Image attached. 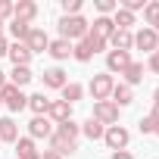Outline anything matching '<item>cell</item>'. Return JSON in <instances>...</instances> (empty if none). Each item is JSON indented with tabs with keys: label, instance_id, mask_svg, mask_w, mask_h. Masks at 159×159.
I'll return each mask as SVG.
<instances>
[{
	"label": "cell",
	"instance_id": "1",
	"mask_svg": "<svg viewBox=\"0 0 159 159\" xmlns=\"http://www.w3.org/2000/svg\"><path fill=\"white\" fill-rule=\"evenodd\" d=\"M56 28H59V38H62V41L78 44V41H84V38H88L91 22H88L84 16H62V19L56 22Z\"/></svg>",
	"mask_w": 159,
	"mask_h": 159
},
{
	"label": "cell",
	"instance_id": "2",
	"mask_svg": "<svg viewBox=\"0 0 159 159\" xmlns=\"http://www.w3.org/2000/svg\"><path fill=\"white\" fill-rule=\"evenodd\" d=\"M0 103H3L10 112H22V109H28V94L7 81V84H3V91H0Z\"/></svg>",
	"mask_w": 159,
	"mask_h": 159
},
{
	"label": "cell",
	"instance_id": "3",
	"mask_svg": "<svg viewBox=\"0 0 159 159\" xmlns=\"http://www.w3.org/2000/svg\"><path fill=\"white\" fill-rule=\"evenodd\" d=\"M112 88H116V78H112L109 72H100V75H94V78H91V84H88V94L94 97V103H100V100H109Z\"/></svg>",
	"mask_w": 159,
	"mask_h": 159
},
{
	"label": "cell",
	"instance_id": "4",
	"mask_svg": "<svg viewBox=\"0 0 159 159\" xmlns=\"http://www.w3.org/2000/svg\"><path fill=\"white\" fill-rule=\"evenodd\" d=\"M103 143H106L112 153L128 150V143H131V131H128L125 125H109V128H106V134H103Z\"/></svg>",
	"mask_w": 159,
	"mask_h": 159
},
{
	"label": "cell",
	"instance_id": "5",
	"mask_svg": "<svg viewBox=\"0 0 159 159\" xmlns=\"http://www.w3.org/2000/svg\"><path fill=\"white\" fill-rule=\"evenodd\" d=\"M91 119H97L100 125H119V106L112 103V100H100V103H94V112H91Z\"/></svg>",
	"mask_w": 159,
	"mask_h": 159
},
{
	"label": "cell",
	"instance_id": "6",
	"mask_svg": "<svg viewBox=\"0 0 159 159\" xmlns=\"http://www.w3.org/2000/svg\"><path fill=\"white\" fill-rule=\"evenodd\" d=\"M134 47H137V50H143V53L150 56V53H156V47H159V34H156L153 28H147V25H143L140 31H134Z\"/></svg>",
	"mask_w": 159,
	"mask_h": 159
},
{
	"label": "cell",
	"instance_id": "7",
	"mask_svg": "<svg viewBox=\"0 0 159 159\" xmlns=\"http://www.w3.org/2000/svg\"><path fill=\"white\" fill-rule=\"evenodd\" d=\"M25 47L31 50V56H34V53H47V47H50L47 31L38 28V25H31V31H28V38H25Z\"/></svg>",
	"mask_w": 159,
	"mask_h": 159
},
{
	"label": "cell",
	"instance_id": "8",
	"mask_svg": "<svg viewBox=\"0 0 159 159\" xmlns=\"http://www.w3.org/2000/svg\"><path fill=\"white\" fill-rule=\"evenodd\" d=\"M53 128H56V125H53L47 116H34V119L28 122V137H31V140H41V137H47V140H50Z\"/></svg>",
	"mask_w": 159,
	"mask_h": 159
},
{
	"label": "cell",
	"instance_id": "9",
	"mask_svg": "<svg viewBox=\"0 0 159 159\" xmlns=\"http://www.w3.org/2000/svg\"><path fill=\"white\" fill-rule=\"evenodd\" d=\"M131 62V53H122V50H106V72L109 75H122Z\"/></svg>",
	"mask_w": 159,
	"mask_h": 159
},
{
	"label": "cell",
	"instance_id": "10",
	"mask_svg": "<svg viewBox=\"0 0 159 159\" xmlns=\"http://www.w3.org/2000/svg\"><path fill=\"white\" fill-rule=\"evenodd\" d=\"M112 50H122V53H131L134 50V31H122V28H116L112 34H109V41H106Z\"/></svg>",
	"mask_w": 159,
	"mask_h": 159
},
{
	"label": "cell",
	"instance_id": "11",
	"mask_svg": "<svg viewBox=\"0 0 159 159\" xmlns=\"http://www.w3.org/2000/svg\"><path fill=\"white\" fill-rule=\"evenodd\" d=\"M47 150H53V153H59V156H72V153L78 150V140L62 137L59 131H53V134H50V147H47Z\"/></svg>",
	"mask_w": 159,
	"mask_h": 159
},
{
	"label": "cell",
	"instance_id": "12",
	"mask_svg": "<svg viewBox=\"0 0 159 159\" xmlns=\"http://www.w3.org/2000/svg\"><path fill=\"white\" fill-rule=\"evenodd\" d=\"M44 88H50V91H62L66 84H69V75L59 69V66H53V69H44Z\"/></svg>",
	"mask_w": 159,
	"mask_h": 159
},
{
	"label": "cell",
	"instance_id": "13",
	"mask_svg": "<svg viewBox=\"0 0 159 159\" xmlns=\"http://www.w3.org/2000/svg\"><path fill=\"white\" fill-rule=\"evenodd\" d=\"M13 19L31 25L38 19V3H34V0H19V3H13Z\"/></svg>",
	"mask_w": 159,
	"mask_h": 159
},
{
	"label": "cell",
	"instance_id": "14",
	"mask_svg": "<svg viewBox=\"0 0 159 159\" xmlns=\"http://www.w3.org/2000/svg\"><path fill=\"white\" fill-rule=\"evenodd\" d=\"M109 100H112V103H116L119 109H125V106H131V103H134V88H128V84L116 81V88H112Z\"/></svg>",
	"mask_w": 159,
	"mask_h": 159
},
{
	"label": "cell",
	"instance_id": "15",
	"mask_svg": "<svg viewBox=\"0 0 159 159\" xmlns=\"http://www.w3.org/2000/svg\"><path fill=\"white\" fill-rule=\"evenodd\" d=\"M22 134H19V125L13 116H3L0 119V143H16Z\"/></svg>",
	"mask_w": 159,
	"mask_h": 159
},
{
	"label": "cell",
	"instance_id": "16",
	"mask_svg": "<svg viewBox=\"0 0 159 159\" xmlns=\"http://www.w3.org/2000/svg\"><path fill=\"white\" fill-rule=\"evenodd\" d=\"M47 119H50L53 125H59V122H69V119H72V103H66V100H53V103H50V112H47Z\"/></svg>",
	"mask_w": 159,
	"mask_h": 159
},
{
	"label": "cell",
	"instance_id": "17",
	"mask_svg": "<svg viewBox=\"0 0 159 159\" xmlns=\"http://www.w3.org/2000/svg\"><path fill=\"white\" fill-rule=\"evenodd\" d=\"M143 72H147V69H143V62H137V59H131V62H128V69L122 72V78H125L122 84H128V88H134V84H140V81H143Z\"/></svg>",
	"mask_w": 159,
	"mask_h": 159
},
{
	"label": "cell",
	"instance_id": "18",
	"mask_svg": "<svg viewBox=\"0 0 159 159\" xmlns=\"http://www.w3.org/2000/svg\"><path fill=\"white\" fill-rule=\"evenodd\" d=\"M10 59H13V66H28L31 62V50L22 44V41H13L10 44V53H7Z\"/></svg>",
	"mask_w": 159,
	"mask_h": 159
},
{
	"label": "cell",
	"instance_id": "19",
	"mask_svg": "<svg viewBox=\"0 0 159 159\" xmlns=\"http://www.w3.org/2000/svg\"><path fill=\"white\" fill-rule=\"evenodd\" d=\"M116 31V25H112V16H97L94 19V25H91V34H97V38H103V41H109V34Z\"/></svg>",
	"mask_w": 159,
	"mask_h": 159
},
{
	"label": "cell",
	"instance_id": "20",
	"mask_svg": "<svg viewBox=\"0 0 159 159\" xmlns=\"http://www.w3.org/2000/svg\"><path fill=\"white\" fill-rule=\"evenodd\" d=\"M50 103H53V100H50L44 91H41V94H28V109H31L34 116H47V112H50Z\"/></svg>",
	"mask_w": 159,
	"mask_h": 159
},
{
	"label": "cell",
	"instance_id": "21",
	"mask_svg": "<svg viewBox=\"0 0 159 159\" xmlns=\"http://www.w3.org/2000/svg\"><path fill=\"white\" fill-rule=\"evenodd\" d=\"M47 53H50L56 62H62V59H69V56H72V44H69V41H62V38H56V41H50Z\"/></svg>",
	"mask_w": 159,
	"mask_h": 159
},
{
	"label": "cell",
	"instance_id": "22",
	"mask_svg": "<svg viewBox=\"0 0 159 159\" xmlns=\"http://www.w3.org/2000/svg\"><path fill=\"white\" fill-rule=\"evenodd\" d=\"M31 78H34V75H31L28 66H13V72H10V84H16V88L22 91L25 84H31Z\"/></svg>",
	"mask_w": 159,
	"mask_h": 159
},
{
	"label": "cell",
	"instance_id": "23",
	"mask_svg": "<svg viewBox=\"0 0 159 159\" xmlns=\"http://www.w3.org/2000/svg\"><path fill=\"white\" fill-rule=\"evenodd\" d=\"M81 134H84L88 140H103V134H106V125H100L97 119H88V122H81Z\"/></svg>",
	"mask_w": 159,
	"mask_h": 159
},
{
	"label": "cell",
	"instance_id": "24",
	"mask_svg": "<svg viewBox=\"0 0 159 159\" xmlns=\"http://www.w3.org/2000/svg\"><path fill=\"white\" fill-rule=\"evenodd\" d=\"M59 94H62V100H66V103H72V106H75L78 100L84 97V84H78V81H69V84H66Z\"/></svg>",
	"mask_w": 159,
	"mask_h": 159
},
{
	"label": "cell",
	"instance_id": "25",
	"mask_svg": "<svg viewBox=\"0 0 159 159\" xmlns=\"http://www.w3.org/2000/svg\"><path fill=\"white\" fill-rule=\"evenodd\" d=\"M134 22H137V19H134V13H128V10H122V7L112 13V25H116V28H122V31H131V25H134Z\"/></svg>",
	"mask_w": 159,
	"mask_h": 159
},
{
	"label": "cell",
	"instance_id": "26",
	"mask_svg": "<svg viewBox=\"0 0 159 159\" xmlns=\"http://www.w3.org/2000/svg\"><path fill=\"white\" fill-rule=\"evenodd\" d=\"M53 131H59L62 137H72V140H78V134H81V125H78L75 119H69V122H59Z\"/></svg>",
	"mask_w": 159,
	"mask_h": 159
},
{
	"label": "cell",
	"instance_id": "27",
	"mask_svg": "<svg viewBox=\"0 0 159 159\" xmlns=\"http://www.w3.org/2000/svg\"><path fill=\"white\" fill-rule=\"evenodd\" d=\"M28 31H31V25H28V22H19V19H10V34H13V41H22V44H25Z\"/></svg>",
	"mask_w": 159,
	"mask_h": 159
},
{
	"label": "cell",
	"instance_id": "28",
	"mask_svg": "<svg viewBox=\"0 0 159 159\" xmlns=\"http://www.w3.org/2000/svg\"><path fill=\"white\" fill-rule=\"evenodd\" d=\"M72 56H75L78 62H91V59H94V50H91L84 41H78V44H72Z\"/></svg>",
	"mask_w": 159,
	"mask_h": 159
},
{
	"label": "cell",
	"instance_id": "29",
	"mask_svg": "<svg viewBox=\"0 0 159 159\" xmlns=\"http://www.w3.org/2000/svg\"><path fill=\"white\" fill-rule=\"evenodd\" d=\"M143 22H147V28H153L159 22V0H150V3L143 7Z\"/></svg>",
	"mask_w": 159,
	"mask_h": 159
},
{
	"label": "cell",
	"instance_id": "30",
	"mask_svg": "<svg viewBox=\"0 0 159 159\" xmlns=\"http://www.w3.org/2000/svg\"><path fill=\"white\" fill-rule=\"evenodd\" d=\"M13 147H16V156H31V153H38V147H34V140H31L28 134H25V137H19Z\"/></svg>",
	"mask_w": 159,
	"mask_h": 159
},
{
	"label": "cell",
	"instance_id": "31",
	"mask_svg": "<svg viewBox=\"0 0 159 159\" xmlns=\"http://www.w3.org/2000/svg\"><path fill=\"white\" fill-rule=\"evenodd\" d=\"M81 0H62V16H81Z\"/></svg>",
	"mask_w": 159,
	"mask_h": 159
},
{
	"label": "cell",
	"instance_id": "32",
	"mask_svg": "<svg viewBox=\"0 0 159 159\" xmlns=\"http://www.w3.org/2000/svg\"><path fill=\"white\" fill-rule=\"evenodd\" d=\"M119 10V0H97V13L100 16H112Z\"/></svg>",
	"mask_w": 159,
	"mask_h": 159
},
{
	"label": "cell",
	"instance_id": "33",
	"mask_svg": "<svg viewBox=\"0 0 159 159\" xmlns=\"http://www.w3.org/2000/svg\"><path fill=\"white\" fill-rule=\"evenodd\" d=\"M84 44H88V47H91L94 53H100V50H106V47H109V44L103 41V38H97V34H91V31H88V38H84Z\"/></svg>",
	"mask_w": 159,
	"mask_h": 159
},
{
	"label": "cell",
	"instance_id": "34",
	"mask_svg": "<svg viewBox=\"0 0 159 159\" xmlns=\"http://www.w3.org/2000/svg\"><path fill=\"white\" fill-rule=\"evenodd\" d=\"M119 7H122V10H128V13H137V10H143L147 3H143V0H122Z\"/></svg>",
	"mask_w": 159,
	"mask_h": 159
},
{
	"label": "cell",
	"instance_id": "35",
	"mask_svg": "<svg viewBox=\"0 0 159 159\" xmlns=\"http://www.w3.org/2000/svg\"><path fill=\"white\" fill-rule=\"evenodd\" d=\"M7 19H13V3L10 0H0V22H7Z\"/></svg>",
	"mask_w": 159,
	"mask_h": 159
},
{
	"label": "cell",
	"instance_id": "36",
	"mask_svg": "<svg viewBox=\"0 0 159 159\" xmlns=\"http://www.w3.org/2000/svg\"><path fill=\"white\" fill-rule=\"evenodd\" d=\"M143 69H150L153 75H159V53H150V59H147V66Z\"/></svg>",
	"mask_w": 159,
	"mask_h": 159
},
{
	"label": "cell",
	"instance_id": "37",
	"mask_svg": "<svg viewBox=\"0 0 159 159\" xmlns=\"http://www.w3.org/2000/svg\"><path fill=\"white\" fill-rule=\"evenodd\" d=\"M137 128H140V134H153V122H150V116H143V119L137 122Z\"/></svg>",
	"mask_w": 159,
	"mask_h": 159
},
{
	"label": "cell",
	"instance_id": "38",
	"mask_svg": "<svg viewBox=\"0 0 159 159\" xmlns=\"http://www.w3.org/2000/svg\"><path fill=\"white\" fill-rule=\"evenodd\" d=\"M150 122H153V134L159 137V109H153V112H150Z\"/></svg>",
	"mask_w": 159,
	"mask_h": 159
},
{
	"label": "cell",
	"instance_id": "39",
	"mask_svg": "<svg viewBox=\"0 0 159 159\" xmlns=\"http://www.w3.org/2000/svg\"><path fill=\"white\" fill-rule=\"evenodd\" d=\"M10 53V41H7V34L0 31V56H7Z\"/></svg>",
	"mask_w": 159,
	"mask_h": 159
},
{
	"label": "cell",
	"instance_id": "40",
	"mask_svg": "<svg viewBox=\"0 0 159 159\" xmlns=\"http://www.w3.org/2000/svg\"><path fill=\"white\" fill-rule=\"evenodd\" d=\"M109 159H134V156H131V153H128V150H119V153H112V156H109Z\"/></svg>",
	"mask_w": 159,
	"mask_h": 159
},
{
	"label": "cell",
	"instance_id": "41",
	"mask_svg": "<svg viewBox=\"0 0 159 159\" xmlns=\"http://www.w3.org/2000/svg\"><path fill=\"white\" fill-rule=\"evenodd\" d=\"M41 159H62V156H59V153H53V150H44V153H41Z\"/></svg>",
	"mask_w": 159,
	"mask_h": 159
},
{
	"label": "cell",
	"instance_id": "42",
	"mask_svg": "<svg viewBox=\"0 0 159 159\" xmlns=\"http://www.w3.org/2000/svg\"><path fill=\"white\" fill-rule=\"evenodd\" d=\"M153 109H159V88L153 91Z\"/></svg>",
	"mask_w": 159,
	"mask_h": 159
},
{
	"label": "cell",
	"instance_id": "43",
	"mask_svg": "<svg viewBox=\"0 0 159 159\" xmlns=\"http://www.w3.org/2000/svg\"><path fill=\"white\" fill-rule=\"evenodd\" d=\"M3 84H7V72H0V91H3Z\"/></svg>",
	"mask_w": 159,
	"mask_h": 159
},
{
	"label": "cell",
	"instance_id": "44",
	"mask_svg": "<svg viewBox=\"0 0 159 159\" xmlns=\"http://www.w3.org/2000/svg\"><path fill=\"white\" fill-rule=\"evenodd\" d=\"M19 159H41V153H31V156H19Z\"/></svg>",
	"mask_w": 159,
	"mask_h": 159
},
{
	"label": "cell",
	"instance_id": "45",
	"mask_svg": "<svg viewBox=\"0 0 159 159\" xmlns=\"http://www.w3.org/2000/svg\"><path fill=\"white\" fill-rule=\"evenodd\" d=\"M153 31H156V34H159V22H156V25H153Z\"/></svg>",
	"mask_w": 159,
	"mask_h": 159
},
{
	"label": "cell",
	"instance_id": "46",
	"mask_svg": "<svg viewBox=\"0 0 159 159\" xmlns=\"http://www.w3.org/2000/svg\"><path fill=\"white\" fill-rule=\"evenodd\" d=\"M0 31H3V22H0Z\"/></svg>",
	"mask_w": 159,
	"mask_h": 159
},
{
	"label": "cell",
	"instance_id": "47",
	"mask_svg": "<svg viewBox=\"0 0 159 159\" xmlns=\"http://www.w3.org/2000/svg\"><path fill=\"white\" fill-rule=\"evenodd\" d=\"M156 53H159V47H156Z\"/></svg>",
	"mask_w": 159,
	"mask_h": 159
},
{
	"label": "cell",
	"instance_id": "48",
	"mask_svg": "<svg viewBox=\"0 0 159 159\" xmlns=\"http://www.w3.org/2000/svg\"><path fill=\"white\" fill-rule=\"evenodd\" d=\"M0 106H3V103H0Z\"/></svg>",
	"mask_w": 159,
	"mask_h": 159
}]
</instances>
